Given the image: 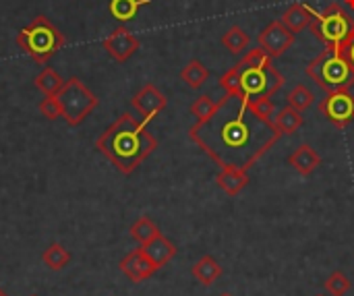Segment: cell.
I'll return each instance as SVG.
<instances>
[{
    "label": "cell",
    "mask_w": 354,
    "mask_h": 296,
    "mask_svg": "<svg viewBox=\"0 0 354 296\" xmlns=\"http://www.w3.org/2000/svg\"><path fill=\"white\" fill-rule=\"evenodd\" d=\"M189 137L222 168L234 166L249 170L282 137L274 122L261 120L249 100L224 95L207 120H197Z\"/></svg>",
    "instance_id": "6da1fadb"
},
{
    "label": "cell",
    "mask_w": 354,
    "mask_h": 296,
    "mask_svg": "<svg viewBox=\"0 0 354 296\" xmlns=\"http://www.w3.org/2000/svg\"><path fill=\"white\" fill-rule=\"evenodd\" d=\"M95 149H100L118 172L131 174L158 149V139L147 131L143 120L124 112L100 135Z\"/></svg>",
    "instance_id": "7a4b0ae2"
},
{
    "label": "cell",
    "mask_w": 354,
    "mask_h": 296,
    "mask_svg": "<svg viewBox=\"0 0 354 296\" xmlns=\"http://www.w3.org/2000/svg\"><path fill=\"white\" fill-rule=\"evenodd\" d=\"M64 41V33H60V29L44 15H37L17 33L19 48L37 64H46L52 56H56Z\"/></svg>",
    "instance_id": "3957f363"
},
{
    "label": "cell",
    "mask_w": 354,
    "mask_h": 296,
    "mask_svg": "<svg viewBox=\"0 0 354 296\" xmlns=\"http://www.w3.org/2000/svg\"><path fill=\"white\" fill-rule=\"evenodd\" d=\"M307 75L322 87L324 91L351 89L354 85V73L346 62L342 50L326 48L307 64Z\"/></svg>",
    "instance_id": "277c9868"
},
{
    "label": "cell",
    "mask_w": 354,
    "mask_h": 296,
    "mask_svg": "<svg viewBox=\"0 0 354 296\" xmlns=\"http://www.w3.org/2000/svg\"><path fill=\"white\" fill-rule=\"evenodd\" d=\"M309 27L326 48L340 50L353 31L354 21L338 2H332V4H328V8L324 12L313 10V21Z\"/></svg>",
    "instance_id": "5b68a950"
},
{
    "label": "cell",
    "mask_w": 354,
    "mask_h": 296,
    "mask_svg": "<svg viewBox=\"0 0 354 296\" xmlns=\"http://www.w3.org/2000/svg\"><path fill=\"white\" fill-rule=\"evenodd\" d=\"M56 98H58V104H60L62 118L71 127H79L100 104L97 95L79 77L66 79L64 87L60 89V93Z\"/></svg>",
    "instance_id": "8992f818"
},
{
    "label": "cell",
    "mask_w": 354,
    "mask_h": 296,
    "mask_svg": "<svg viewBox=\"0 0 354 296\" xmlns=\"http://www.w3.org/2000/svg\"><path fill=\"white\" fill-rule=\"evenodd\" d=\"M236 64L241 68V95L239 98H245L249 102L259 100V98H272L284 85V77L274 64L249 66L241 60Z\"/></svg>",
    "instance_id": "52a82bcc"
},
{
    "label": "cell",
    "mask_w": 354,
    "mask_h": 296,
    "mask_svg": "<svg viewBox=\"0 0 354 296\" xmlns=\"http://www.w3.org/2000/svg\"><path fill=\"white\" fill-rule=\"evenodd\" d=\"M319 114L338 129H346L354 120V95L348 89L330 91L319 102Z\"/></svg>",
    "instance_id": "ba28073f"
},
{
    "label": "cell",
    "mask_w": 354,
    "mask_h": 296,
    "mask_svg": "<svg viewBox=\"0 0 354 296\" xmlns=\"http://www.w3.org/2000/svg\"><path fill=\"white\" fill-rule=\"evenodd\" d=\"M297 33H292L280 19L272 21L261 33H259V46L270 54V58L282 56L292 44H295Z\"/></svg>",
    "instance_id": "9c48e42d"
},
{
    "label": "cell",
    "mask_w": 354,
    "mask_h": 296,
    "mask_svg": "<svg viewBox=\"0 0 354 296\" xmlns=\"http://www.w3.org/2000/svg\"><path fill=\"white\" fill-rule=\"evenodd\" d=\"M133 108L139 112V116L143 118V122L147 124L149 120H153L168 104L166 95L153 85V83H145L131 100Z\"/></svg>",
    "instance_id": "30bf717a"
},
{
    "label": "cell",
    "mask_w": 354,
    "mask_h": 296,
    "mask_svg": "<svg viewBox=\"0 0 354 296\" xmlns=\"http://www.w3.org/2000/svg\"><path fill=\"white\" fill-rule=\"evenodd\" d=\"M102 46L116 62H127L139 50V39L124 25H120L102 41Z\"/></svg>",
    "instance_id": "8fae6325"
},
{
    "label": "cell",
    "mask_w": 354,
    "mask_h": 296,
    "mask_svg": "<svg viewBox=\"0 0 354 296\" xmlns=\"http://www.w3.org/2000/svg\"><path fill=\"white\" fill-rule=\"evenodd\" d=\"M118 268H120V272H122L131 282H135V284L149 280V278L158 272L156 263L145 255V251H143L141 247L135 249V251H131V253L118 263Z\"/></svg>",
    "instance_id": "7c38bea8"
},
{
    "label": "cell",
    "mask_w": 354,
    "mask_h": 296,
    "mask_svg": "<svg viewBox=\"0 0 354 296\" xmlns=\"http://www.w3.org/2000/svg\"><path fill=\"white\" fill-rule=\"evenodd\" d=\"M141 249H143L145 255L156 263L158 270L164 268L166 263H170V261L174 259V255H176V245H174L170 239H166L162 232H160L156 239H151L147 245H141Z\"/></svg>",
    "instance_id": "4fadbf2b"
},
{
    "label": "cell",
    "mask_w": 354,
    "mask_h": 296,
    "mask_svg": "<svg viewBox=\"0 0 354 296\" xmlns=\"http://www.w3.org/2000/svg\"><path fill=\"white\" fill-rule=\"evenodd\" d=\"M288 164L303 176H311L319 166H322V156L307 143H303L301 147H297L290 158H288Z\"/></svg>",
    "instance_id": "5bb4252c"
},
{
    "label": "cell",
    "mask_w": 354,
    "mask_h": 296,
    "mask_svg": "<svg viewBox=\"0 0 354 296\" xmlns=\"http://www.w3.org/2000/svg\"><path fill=\"white\" fill-rule=\"evenodd\" d=\"M216 183H218V187H220L226 195L234 197V195H239V193L249 185V170L234 168V166H226V168H222L220 174L216 176Z\"/></svg>",
    "instance_id": "9a60e30c"
},
{
    "label": "cell",
    "mask_w": 354,
    "mask_h": 296,
    "mask_svg": "<svg viewBox=\"0 0 354 296\" xmlns=\"http://www.w3.org/2000/svg\"><path fill=\"white\" fill-rule=\"evenodd\" d=\"M280 21H282L292 33H299V31H303L305 27L311 25V21H313V8H311L309 4H303V2H295V4H290V6L282 12Z\"/></svg>",
    "instance_id": "2e32d148"
},
{
    "label": "cell",
    "mask_w": 354,
    "mask_h": 296,
    "mask_svg": "<svg viewBox=\"0 0 354 296\" xmlns=\"http://www.w3.org/2000/svg\"><path fill=\"white\" fill-rule=\"evenodd\" d=\"M191 274L201 286H212L222 276V266L212 255H205L191 268Z\"/></svg>",
    "instance_id": "e0dca14e"
},
{
    "label": "cell",
    "mask_w": 354,
    "mask_h": 296,
    "mask_svg": "<svg viewBox=\"0 0 354 296\" xmlns=\"http://www.w3.org/2000/svg\"><path fill=\"white\" fill-rule=\"evenodd\" d=\"M151 4V0H110L108 2V10L110 15L120 21V23H129L137 17L139 8Z\"/></svg>",
    "instance_id": "ac0fdd59"
},
{
    "label": "cell",
    "mask_w": 354,
    "mask_h": 296,
    "mask_svg": "<svg viewBox=\"0 0 354 296\" xmlns=\"http://www.w3.org/2000/svg\"><path fill=\"white\" fill-rule=\"evenodd\" d=\"M274 127L280 131V135H295L303 127V116L299 110L284 106L276 116H274Z\"/></svg>",
    "instance_id": "d6986e66"
},
{
    "label": "cell",
    "mask_w": 354,
    "mask_h": 296,
    "mask_svg": "<svg viewBox=\"0 0 354 296\" xmlns=\"http://www.w3.org/2000/svg\"><path fill=\"white\" fill-rule=\"evenodd\" d=\"M249 44H251V35H249L243 27H239V25H232V27L222 35V46H224L230 54H234V56L243 54V52L249 48Z\"/></svg>",
    "instance_id": "ffe728a7"
},
{
    "label": "cell",
    "mask_w": 354,
    "mask_h": 296,
    "mask_svg": "<svg viewBox=\"0 0 354 296\" xmlns=\"http://www.w3.org/2000/svg\"><path fill=\"white\" fill-rule=\"evenodd\" d=\"M180 79H183L191 89H199V87H203V83L209 79V71L205 68V64H203L201 60L193 58V60H189V62L183 66Z\"/></svg>",
    "instance_id": "44dd1931"
},
{
    "label": "cell",
    "mask_w": 354,
    "mask_h": 296,
    "mask_svg": "<svg viewBox=\"0 0 354 296\" xmlns=\"http://www.w3.org/2000/svg\"><path fill=\"white\" fill-rule=\"evenodd\" d=\"M41 261H44V266H46L48 270L60 272V270H64V268L71 263V251L64 249L60 243H52V245L44 251Z\"/></svg>",
    "instance_id": "7402d4cb"
},
{
    "label": "cell",
    "mask_w": 354,
    "mask_h": 296,
    "mask_svg": "<svg viewBox=\"0 0 354 296\" xmlns=\"http://www.w3.org/2000/svg\"><path fill=\"white\" fill-rule=\"evenodd\" d=\"M35 87H37L44 95H58L60 89L64 87V79H62L52 66H46V68L35 77Z\"/></svg>",
    "instance_id": "603a6c76"
},
{
    "label": "cell",
    "mask_w": 354,
    "mask_h": 296,
    "mask_svg": "<svg viewBox=\"0 0 354 296\" xmlns=\"http://www.w3.org/2000/svg\"><path fill=\"white\" fill-rule=\"evenodd\" d=\"M131 237L139 243V245H147L151 239H156L160 234V228L156 226V222L147 216L139 218L133 226H131Z\"/></svg>",
    "instance_id": "cb8c5ba5"
},
{
    "label": "cell",
    "mask_w": 354,
    "mask_h": 296,
    "mask_svg": "<svg viewBox=\"0 0 354 296\" xmlns=\"http://www.w3.org/2000/svg\"><path fill=\"white\" fill-rule=\"evenodd\" d=\"M313 104H315V93H313L307 85H303V83H299V85L288 93V106L295 108V110H299V112L309 110Z\"/></svg>",
    "instance_id": "d4e9b609"
},
{
    "label": "cell",
    "mask_w": 354,
    "mask_h": 296,
    "mask_svg": "<svg viewBox=\"0 0 354 296\" xmlns=\"http://www.w3.org/2000/svg\"><path fill=\"white\" fill-rule=\"evenodd\" d=\"M324 286H326L328 295L346 296V293H348L351 286H353V282L348 280V276H346L344 272H334V274H330V278L326 280Z\"/></svg>",
    "instance_id": "484cf974"
},
{
    "label": "cell",
    "mask_w": 354,
    "mask_h": 296,
    "mask_svg": "<svg viewBox=\"0 0 354 296\" xmlns=\"http://www.w3.org/2000/svg\"><path fill=\"white\" fill-rule=\"evenodd\" d=\"M220 89H224L228 95H241V68L234 64L220 77Z\"/></svg>",
    "instance_id": "4316f807"
},
{
    "label": "cell",
    "mask_w": 354,
    "mask_h": 296,
    "mask_svg": "<svg viewBox=\"0 0 354 296\" xmlns=\"http://www.w3.org/2000/svg\"><path fill=\"white\" fill-rule=\"evenodd\" d=\"M218 108V102H214L209 95H199L193 104H191V114L197 120H207Z\"/></svg>",
    "instance_id": "83f0119b"
},
{
    "label": "cell",
    "mask_w": 354,
    "mask_h": 296,
    "mask_svg": "<svg viewBox=\"0 0 354 296\" xmlns=\"http://www.w3.org/2000/svg\"><path fill=\"white\" fill-rule=\"evenodd\" d=\"M249 108L266 122H274V112H276V106L272 102V98H259V100H253L249 102Z\"/></svg>",
    "instance_id": "f1b7e54d"
},
{
    "label": "cell",
    "mask_w": 354,
    "mask_h": 296,
    "mask_svg": "<svg viewBox=\"0 0 354 296\" xmlns=\"http://www.w3.org/2000/svg\"><path fill=\"white\" fill-rule=\"evenodd\" d=\"M37 108H39V114H41L44 118H48V120H56V118L62 116L60 104H58V98H56V95H46V98L39 102Z\"/></svg>",
    "instance_id": "f546056e"
},
{
    "label": "cell",
    "mask_w": 354,
    "mask_h": 296,
    "mask_svg": "<svg viewBox=\"0 0 354 296\" xmlns=\"http://www.w3.org/2000/svg\"><path fill=\"white\" fill-rule=\"evenodd\" d=\"M241 62H245V64H249V66H268V64H272V58H270V54L259 46V48L249 50V52L241 58Z\"/></svg>",
    "instance_id": "4dcf8cb0"
},
{
    "label": "cell",
    "mask_w": 354,
    "mask_h": 296,
    "mask_svg": "<svg viewBox=\"0 0 354 296\" xmlns=\"http://www.w3.org/2000/svg\"><path fill=\"white\" fill-rule=\"evenodd\" d=\"M342 54H344V58H346V62L351 64V68H353L354 73V27L353 31H351V35L346 37V41L342 44Z\"/></svg>",
    "instance_id": "1f68e13d"
},
{
    "label": "cell",
    "mask_w": 354,
    "mask_h": 296,
    "mask_svg": "<svg viewBox=\"0 0 354 296\" xmlns=\"http://www.w3.org/2000/svg\"><path fill=\"white\" fill-rule=\"evenodd\" d=\"M344 4H346L348 8H353L354 10V0H344Z\"/></svg>",
    "instance_id": "d6a6232c"
},
{
    "label": "cell",
    "mask_w": 354,
    "mask_h": 296,
    "mask_svg": "<svg viewBox=\"0 0 354 296\" xmlns=\"http://www.w3.org/2000/svg\"><path fill=\"white\" fill-rule=\"evenodd\" d=\"M0 296H6V295H4V293H2V290H0Z\"/></svg>",
    "instance_id": "836d02e7"
},
{
    "label": "cell",
    "mask_w": 354,
    "mask_h": 296,
    "mask_svg": "<svg viewBox=\"0 0 354 296\" xmlns=\"http://www.w3.org/2000/svg\"><path fill=\"white\" fill-rule=\"evenodd\" d=\"M220 296H230V295H220Z\"/></svg>",
    "instance_id": "e575fe53"
},
{
    "label": "cell",
    "mask_w": 354,
    "mask_h": 296,
    "mask_svg": "<svg viewBox=\"0 0 354 296\" xmlns=\"http://www.w3.org/2000/svg\"><path fill=\"white\" fill-rule=\"evenodd\" d=\"M31 296H37V295H31Z\"/></svg>",
    "instance_id": "d590c367"
},
{
    "label": "cell",
    "mask_w": 354,
    "mask_h": 296,
    "mask_svg": "<svg viewBox=\"0 0 354 296\" xmlns=\"http://www.w3.org/2000/svg\"><path fill=\"white\" fill-rule=\"evenodd\" d=\"M317 296H324V295H317Z\"/></svg>",
    "instance_id": "8d00e7d4"
}]
</instances>
